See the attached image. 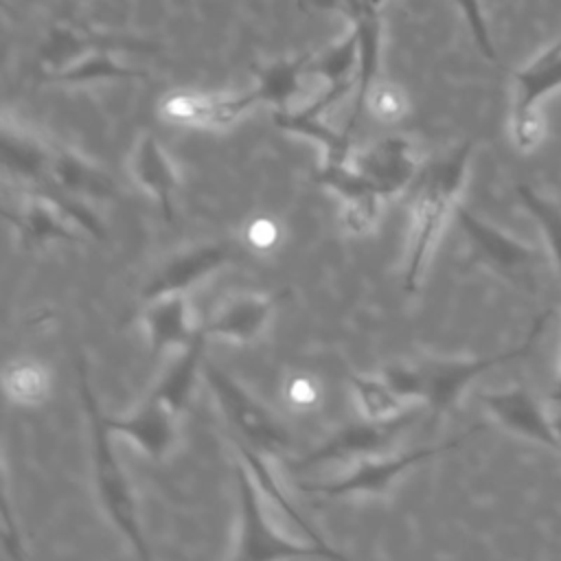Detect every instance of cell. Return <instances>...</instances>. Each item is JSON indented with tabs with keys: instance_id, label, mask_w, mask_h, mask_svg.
Segmentation results:
<instances>
[{
	"instance_id": "1",
	"label": "cell",
	"mask_w": 561,
	"mask_h": 561,
	"mask_svg": "<svg viewBox=\"0 0 561 561\" xmlns=\"http://www.w3.org/2000/svg\"><path fill=\"white\" fill-rule=\"evenodd\" d=\"M550 316L552 311L539 313L526 340L508 351H500L495 355L484 357H430L414 364H392L386 366L381 375L403 399L421 401L432 410V414L440 416L458 403V399L473 379L493 370L495 366L528 355Z\"/></svg>"
},
{
	"instance_id": "2",
	"label": "cell",
	"mask_w": 561,
	"mask_h": 561,
	"mask_svg": "<svg viewBox=\"0 0 561 561\" xmlns=\"http://www.w3.org/2000/svg\"><path fill=\"white\" fill-rule=\"evenodd\" d=\"M471 149V140L458 145L449 153L425 164L414 180L412 230L403 270V289L408 294L419 289L432 248L449 213L458 206V195L467 182Z\"/></svg>"
},
{
	"instance_id": "3",
	"label": "cell",
	"mask_w": 561,
	"mask_h": 561,
	"mask_svg": "<svg viewBox=\"0 0 561 561\" xmlns=\"http://www.w3.org/2000/svg\"><path fill=\"white\" fill-rule=\"evenodd\" d=\"M147 42L90 31L75 22L55 24L37 55V70L50 83L145 79L147 72L116 59V53L151 50Z\"/></svg>"
},
{
	"instance_id": "4",
	"label": "cell",
	"mask_w": 561,
	"mask_h": 561,
	"mask_svg": "<svg viewBox=\"0 0 561 561\" xmlns=\"http://www.w3.org/2000/svg\"><path fill=\"white\" fill-rule=\"evenodd\" d=\"M77 379H79V397H81L88 423H90L92 469H94V484H96L101 506L107 513V519L114 524V528L129 541L134 552L140 559H149L151 554H149L142 528H140L136 497L131 493L125 469L118 462L114 445H112L114 432L105 423V414H103L99 399L94 397L90 379H88V366L81 357L77 359Z\"/></svg>"
},
{
	"instance_id": "5",
	"label": "cell",
	"mask_w": 561,
	"mask_h": 561,
	"mask_svg": "<svg viewBox=\"0 0 561 561\" xmlns=\"http://www.w3.org/2000/svg\"><path fill=\"white\" fill-rule=\"evenodd\" d=\"M15 208H4V219L15 228L20 243L42 248L46 243H85L88 237L103 239L101 219L83 204L61 191H22Z\"/></svg>"
},
{
	"instance_id": "6",
	"label": "cell",
	"mask_w": 561,
	"mask_h": 561,
	"mask_svg": "<svg viewBox=\"0 0 561 561\" xmlns=\"http://www.w3.org/2000/svg\"><path fill=\"white\" fill-rule=\"evenodd\" d=\"M234 484L239 502V533L234 541V552L230 554L232 559H346V554L335 550L333 546H322L311 539L296 541L278 533L270 524L261 504V491L241 458L234 462Z\"/></svg>"
},
{
	"instance_id": "7",
	"label": "cell",
	"mask_w": 561,
	"mask_h": 561,
	"mask_svg": "<svg viewBox=\"0 0 561 561\" xmlns=\"http://www.w3.org/2000/svg\"><path fill=\"white\" fill-rule=\"evenodd\" d=\"M202 375L221 414L234 427L239 438L265 456H278L289 449L291 440L285 425L241 383L215 364H202Z\"/></svg>"
},
{
	"instance_id": "8",
	"label": "cell",
	"mask_w": 561,
	"mask_h": 561,
	"mask_svg": "<svg viewBox=\"0 0 561 561\" xmlns=\"http://www.w3.org/2000/svg\"><path fill=\"white\" fill-rule=\"evenodd\" d=\"M561 88V37L535 55L513 75L511 138L522 151H530L543 136L539 103Z\"/></svg>"
},
{
	"instance_id": "9",
	"label": "cell",
	"mask_w": 561,
	"mask_h": 561,
	"mask_svg": "<svg viewBox=\"0 0 561 561\" xmlns=\"http://www.w3.org/2000/svg\"><path fill=\"white\" fill-rule=\"evenodd\" d=\"M478 430L480 427H473L465 436L445 440L440 445L423 447V449H412V451H405L399 456H388V458L386 456H366V458H359L355 462V467L348 473H344L342 478L331 480V482H302L300 489L309 491V493L324 495V497H381L392 489V484L399 476H403L405 471H410L412 467H416L425 460H432L445 451L456 449L462 443V438L471 436Z\"/></svg>"
},
{
	"instance_id": "10",
	"label": "cell",
	"mask_w": 561,
	"mask_h": 561,
	"mask_svg": "<svg viewBox=\"0 0 561 561\" xmlns=\"http://www.w3.org/2000/svg\"><path fill=\"white\" fill-rule=\"evenodd\" d=\"M456 221L473 252V256L491 272L513 283L515 287L533 289L537 278L539 254L524 241L500 230L465 206H456Z\"/></svg>"
},
{
	"instance_id": "11",
	"label": "cell",
	"mask_w": 561,
	"mask_h": 561,
	"mask_svg": "<svg viewBox=\"0 0 561 561\" xmlns=\"http://www.w3.org/2000/svg\"><path fill=\"white\" fill-rule=\"evenodd\" d=\"M256 103L252 88L243 92L173 90L160 101L158 112L171 125L226 127Z\"/></svg>"
},
{
	"instance_id": "12",
	"label": "cell",
	"mask_w": 561,
	"mask_h": 561,
	"mask_svg": "<svg viewBox=\"0 0 561 561\" xmlns=\"http://www.w3.org/2000/svg\"><path fill=\"white\" fill-rule=\"evenodd\" d=\"M412 423V412L392 419V421H368L353 423L329 436L322 445H318L313 451L296 460V469L316 467L322 462H335V460H359L366 456H379L386 451L397 436Z\"/></svg>"
},
{
	"instance_id": "13",
	"label": "cell",
	"mask_w": 561,
	"mask_h": 561,
	"mask_svg": "<svg viewBox=\"0 0 561 561\" xmlns=\"http://www.w3.org/2000/svg\"><path fill=\"white\" fill-rule=\"evenodd\" d=\"M478 399L500 425L561 456V436L554 421L550 414H546L528 388L513 386L506 390L482 392Z\"/></svg>"
},
{
	"instance_id": "14",
	"label": "cell",
	"mask_w": 561,
	"mask_h": 561,
	"mask_svg": "<svg viewBox=\"0 0 561 561\" xmlns=\"http://www.w3.org/2000/svg\"><path fill=\"white\" fill-rule=\"evenodd\" d=\"M180 414L158 394H149L134 412L125 416H107L105 423L114 434L131 440L151 460H162L178 443Z\"/></svg>"
},
{
	"instance_id": "15",
	"label": "cell",
	"mask_w": 561,
	"mask_h": 561,
	"mask_svg": "<svg viewBox=\"0 0 561 561\" xmlns=\"http://www.w3.org/2000/svg\"><path fill=\"white\" fill-rule=\"evenodd\" d=\"M351 164L381 193L383 199L399 195L419 175L412 142L399 134L379 138L370 147L353 153Z\"/></svg>"
},
{
	"instance_id": "16",
	"label": "cell",
	"mask_w": 561,
	"mask_h": 561,
	"mask_svg": "<svg viewBox=\"0 0 561 561\" xmlns=\"http://www.w3.org/2000/svg\"><path fill=\"white\" fill-rule=\"evenodd\" d=\"M316 182L331 188L342 202V224L353 234H366L381 206V193L348 162L322 164L316 173Z\"/></svg>"
},
{
	"instance_id": "17",
	"label": "cell",
	"mask_w": 561,
	"mask_h": 561,
	"mask_svg": "<svg viewBox=\"0 0 561 561\" xmlns=\"http://www.w3.org/2000/svg\"><path fill=\"white\" fill-rule=\"evenodd\" d=\"M230 261V252L224 245L206 243L186 250L164 263L142 289L145 300H153L169 294H186L191 287L215 274Z\"/></svg>"
},
{
	"instance_id": "18",
	"label": "cell",
	"mask_w": 561,
	"mask_h": 561,
	"mask_svg": "<svg viewBox=\"0 0 561 561\" xmlns=\"http://www.w3.org/2000/svg\"><path fill=\"white\" fill-rule=\"evenodd\" d=\"M276 307V296L270 294H245L237 296L217 309L204 324L208 337H224L230 342L248 344L256 340L267 322L272 320Z\"/></svg>"
},
{
	"instance_id": "19",
	"label": "cell",
	"mask_w": 561,
	"mask_h": 561,
	"mask_svg": "<svg viewBox=\"0 0 561 561\" xmlns=\"http://www.w3.org/2000/svg\"><path fill=\"white\" fill-rule=\"evenodd\" d=\"M142 322L153 357L167 348H186L199 333V327H193L186 294H169L145 300Z\"/></svg>"
},
{
	"instance_id": "20",
	"label": "cell",
	"mask_w": 561,
	"mask_h": 561,
	"mask_svg": "<svg viewBox=\"0 0 561 561\" xmlns=\"http://www.w3.org/2000/svg\"><path fill=\"white\" fill-rule=\"evenodd\" d=\"M129 169L138 186H142L156 199L164 219L171 221L173 195L178 191L180 180L169 153L151 134H145L138 138L129 158Z\"/></svg>"
},
{
	"instance_id": "21",
	"label": "cell",
	"mask_w": 561,
	"mask_h": 561,
	"mask_svg": "<svg viewBox=\"0 0 561 561\" xmlns=\"http://www.w3.org/2000/svg\"><path fill=\"white\" fill-rule=\"evenodd\" d=\"M0 151H2V167L9 175L26 182H42L48 180L55 145L46 142L31 129L2 118L0 129Z\"/></svg>"
},
{
	"instance_id": "22",
	"label": "cell",
	"mask_w": 561,
	"mask_h": 561,
	"mask_svg": "<svg viewBox=\"0 0 561 561\" xmlns=\"http://www.w3.org/2000/svg\"><path fill=\"white\" fill-rule=\"evenodd\" d=\"M48 180L77 199H110L116 191L107 171L66 147H55Z\"/></svg>"
},
{
	"instance_id": "23",
	"label": "cell",
	"mask_w": 561,
	"mask_h": 561,
	"mask_svg": "<svg viewBox=\"0 0 561 561\" xmlns=\"http://www.w3.org/2000/svg\"><path fill=\"white\" fill-rule=\"evenodd\" d=\"M322 116L324 114L318 112L311 103H305L285 112H272V121L276 123V127L320 145L322 158H324L322 164L348 162L353 138L344 129L342 131L333 129L329 123H324Z\"/></svg>"
},
{
	"instance_id": "24",
	"label": "cell",
	"mask_w": 561,
	"mask_h": 561,
	"mask_svg": "<svg viewBox=\"0 0 561 561\" xmlns=\"http://www.w3.org/2000/svg\"><path fill=\"white\" fill-rule=\"evenodd\" d=\"M309 55L285 57L270 61L254 70V94L259 103H267L274 112H285L296 107V99L302 92V81L309 77L307 72Z\"/></svg>"
},
{
	"instance_id": "25",
	"label": "cell",
	"mask_w": 561,
	"mask_h": 561,
	"mask_svg": "<svg viewBox=\"0 0 561 561\" xmlns=\"http://www.w3.org/2000/svg\"><path fill=\"white\" fill-rule=\"evenodd\" d=\"M208 335L199 327V333L195 340L180 351L178 359L167 368V373L160 377L156 388L151 390L158 394L162 401H167L178 414H182L188 405V399L193 394V386L197 379V373L202 370V355H204V342Z\"/></svg>"
},
{
	"instance_id": "26",
	"label": "cell",
	"mask_w": 561,
	"mask_h": 561,
	"mask_svg": "<svg viewBox=\"0 0 561 561\" xmlns=\"http://www.w3.org/2000/svg\"><path fill=\"white\" fill-rule=\"evenodd\" d=\"M234 447H237L239 458L245 462L250 476L254 478L256 486L263 491V495H267L270 502H272L276 508H280V511L307 535V539H311V541H316V543H322V546H331V543L316 530V526L309 524L307 517H305V515L291 504V500L283 493V489H280L276 476L272 473V469H270V465H267V460H265V454L259 451V449H254V447H250L248 443H243V440H239V438H234Z\"/></svg>"
},
{
	"instance_id": "27",
	"label": "cell",
	"mask_w": 561,
	"mask_h": 561,
	"mask_svg": "<svg viewBox=\"0 0 561 561\" xmlns=\"http://www.w3.org/2000/svg\"><path fill=\"white\" fill-rule=\"evenodd\" d=\"M2 386L13 403L35 408L44 403L50 392V373L39 359H11L2 370Z\"/></svg>"
},
{
	"instance_id": "28",
	"label": "cell",
	"mask_w": 561,
	"mask_h": 561,
	"mask_svg": "<svg viewBox=\"0 0 561 561\" xmlns=\"http://www.w3.org/2000/svg\"><path fill=\"white\" fill-rule=\"evenodd\" d=\"M357 408L362 419L368 421H392L403 414H408L410 401L403 399L394 388L379 377H364V375H351L348 377Z\"/></svg>"
},
{
	"instance_id": "29",
	"label": "cell",
	"mask_w": 561,
	"mask_h": 561,
	"mask_svg": "<svg viewBox=\"0 0 561 561\" xmlns=\"http://www.w3.org/2000/svg\"><path fill=\"white\" fill-rule=\"evenodd\" d=\"M515 195L524 210L535 219V224L541 230V237L546 241V248L550 252V259L554 263L557 274L561 276V206L543 197L539 191H535L528 184H517Z\"/></svg>"
},
{
	"instance_id": "30",
	"label": "cell",
	"mask_w": 561,
	"mask_h": 561,
	"mask_svg": "<svg viewBox=\"0 0 561 561\" xmlns=\"http://www.w3.org/2000/svg\"><path fill=\"white\" fill-rule=\"evenodd\" d=\"M366 110H370L373 116L381 123H397L408 112V96L397 83L377 79L368 92Z\"/></svg>"
},
{
	"instance_id": "31",
	"label": "cell",
	"mask_w": 561,
	"mask_h": 561,
	"mask_svg": "<svg viewBox=\"0 0 561 561\" xmlns=\"http://www.w3.org/2000/svg\"><path fill=\"white\" fill-rule=\"evenodd\" d=\"M386 2L388 0H298L300 7L335 11V13L344 15L348 26L379 22Z\"/></svg>"
},
{
	"instance_id": "32",
	"label": "cell",
	"mask_w": 561,
	"mask_h": 561,
	"mask_svg": "<svg viewBox=\"0 0 561 561\" xmlns=\"http://www.w3.org/2000/svg\"><path fill=\"white\" fill-rule=\"evenodd\" d=\"M283 399L287 408L294 412H309L316 410L320 399H322V388L320 381L311 373H294L287 377L283 386Z\"/></svg>"
},
{
	"instance_id": "33",
	"label": "cell",
	"mask_w": 561,
	"mask_h": 561,
	"mask_svg": "<svg viewBox=\"0 0 561 561\" xmlns=\"http://www.w3.org/2000/svg\"><path fill=\"white\" fill-rule=\"evenodd\" d=\"M451 2L458 7V11H460L471 37H473V44L478 46L482 57H486L489 61H495L497 50H495V44L491 39V31H489V24H486L482 0H451Z\"/></svg>"
},
{
	"instance_id": "34",
	"label": "cell",
	"mask_w": 561,
	"mask_h": 561,
	"mask_svg": "<svg viewBox=\"0 0 561 561\" xmlns=\"http://www.w3.org/2000/svg\"><path fill=\"white\" fill-rule=\"evenodd\" d=\"M283 239L280 224L270 215H254L243 228V241L254 252H270Z\"/></svg>"
},
{
	"instance_id": "35",
	"label": "cell",
	"mask_w": 561,
	"mask_h": 561,
	"mask_svg": "<svg viewBox=\"0 0 561 561\" xmlns=\"http://www.w3.org/2000/svg\"><path fill=\"white\" fill-rule=\"evenodd\" d=\"M0 541H2V550L7 557L11 559H24V546L20 539V530L11 517V506L4 497L2 504V528H0Z\"/></svg>"
},
{
	"instance_id": "36",
	"label": "cell",
	"mask_w": 561,
	"mask_h": 561,
	"mask_svg": "<svg viewBox=\"0 0 561 561\" xmlns=\"http://www.w3.org/2000/svg\"><path fill=\"white\" fill-rule=\"evenodd\" d=\"M554 405H561V348H559V357H557V375H554V390L550 394Z\"/></svg>"
},
{
	"instance_id": "37",
	"label": "cell",
	"mask_w": 561,
	"mask_h": 561,
	"mask_svg": "<svg viewBox=\"0 0 561 561\" xmlns=\"http://www.w3.org/2000/svg\"><path fill=\"white\" fill-rule=\"evenodd\" d=\"M552 421H554V427H557V432H559V436H561V405H557V412H554Z\"/></svg>"
}]
</instances>
